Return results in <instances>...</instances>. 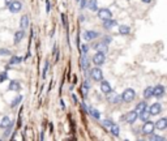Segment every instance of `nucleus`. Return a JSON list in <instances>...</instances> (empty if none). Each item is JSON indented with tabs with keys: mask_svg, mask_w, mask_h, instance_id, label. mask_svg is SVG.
Returning a JSON list of instances; mask_svg holds the SVG:
<instances>
[{
	"mask_svg": "<svg viewBox=\"0 0 167 141\" xmlns=\"http://www.w3.org/2000/svg\"><path fill=\"white\" fill-rule=\"evenodd\" d=\"M121 101L123 102H127V103H129V102H132L134 98H136V92L132 89V88H127L124 92L121 93Z\"/></svg>",
	"mask_w": 167,
	"mask_h": 141,
	"instance_id": "1",
	"label": "nucleus"
},
{
	"mask_svg": "<svg viewBox=\"0 0 167 141\" xmlns=\"http://www.w3.org/2000/svg\"><path fill=\"white\" fill-rule=\"evenodd\" d=\"M154 129H156V124H154V121L146 120V121H144V125H142V128H141V132H142V135L149 136V135H152V133H154Z\"/></svg>",
	"mask_w": 167,
	"mask_h": 141,
	"instance_id": "2",
	"label": "nucleus"
},
{
	"mask_svg": "<svg viewBox=\"0 0 167 141\" xmlns=\"http://www.w3.org/2000/svg\"><path fill=\"white\" fill-rule=\"evenodd\" d=\"M97 14H98V18H101L102 21L112 17V13H111V11L109 9V8H98Z\"/></svg>",
	"mask_w": 167,
	"mask_h": 141,
	"instance_id": "3",
	"label": "nucleus"
},
{
	"mask_svg": "<svg viewBox=\"0 0 167 141\" xmlns=\"http://www.w3.org/2000/svg\"><path fill=\"white\" fill-rule=\"evenodd\" d=\"M105 61H106V55L105 52H101V51H97V54L93 56V63L97 67H101L105 64Z\"/></svg>",
	"mask_w": 167,
	"mask_h": 141,
	"instance_id": "4",
	"label": "nucleus"
},
{
	"mask_svg": "<svg viewBox=\"0 0 167 141\" xmlns=\"http://www.w3.org/2000/svg\"><path fill=\"white\" fill-rule=\"evenodd\" d=\"M90 77L93 78L94 81L99 82L103 78V73H102V69L99 67H94V68L90 69Z\"/></svg>",
	"mask_w": 167,
	"mask_h": 141,
	"instance_id": "5",
	"label": "nucleus"
},
{
	"mask_svg": "<svg viewBox=\"0 0 167 141\" xmlns=\"http://www.w3.org/2000/svg\"><path fill=\"white\" fill-rule=\"evenodd\" d=\"M8 9H9L11 13H18L22 9V3L18 2V0H12L11 4L8 5Z\"/></svg>",
	"mask_w": 167,
	"mask_h": 141,
	"instance_id": "6",
	"label": "nucleus"
},
{
	"mask_svg": "<svg viewBox=\"0 0 167 141\" xmlns=\"http://www.w3.org/2000/svg\"><path fill=\"white\" fill-rule=\"evenodd\" d=\"M149 112L152 116H156V115H159L162 112V105L159 102H156V103H153L152 106L149 107Z\"/></svg>",
	"mask_w": 167,
	"mask_h": 141,
	"instance_id": "7",
	"label": "nucleus"
},
{
	"mask_svg": "<svg viewBox=\"0 0 167 141\" xmlns=\"http://www.w3.org/2000/svg\"><path fill=\"white\" fill-rule=\"evenodd\" d=\"M98 37H99V33L98 31H94V30H86L85 33H84V39L87 42L94 41V39H97Z\"/></svg>",
	"mask_w": 167,
	"mask_h": 141,
	"instance_id": "8",
	"label": "nucleus"
},
{
	"mask_svg": "<svg viewBox=\"0 0 167 141\" xmlns=\"http://www.w3.org/2000/svg\"><path fill=\"white\" fill-rule=\"evenodd\" d=\"M124 119H125L127 123H129V124L136 123V120L138 119V112H136L134 110H133V111H129V112L124 116Z\"/></svg>",
	"mask_w": 167,
	"mask_h": 141,
	"instance_id": "9",
	"label": "nucleus"
},
{
	"mask_svg": "<svg viewBox=\"0 0 167 141\" xmlns=\"http://www.w3.org/2000/svg\"><path fill=\"white\" fill-rule=\"evenodd\" d=\"M99 82H101V92L102 93H105V94H111V93H112V88H111L109 81H106V80H103V78H102Z\"/></svg>",
	"mask_w": 167,
	"mask_h": 141,
	"instance_id": "10",
	"label": "nucleus"
},
{
	"mask_svg": "<svg viewBox=\"0 0 167 141\" xmlns=\"http://www.w3.org/2000/svg\"><path fill=\"white\" fill-rule=\"evenodd\" d=\"M165 93H166V89H165V86H162V85H157L156 88H153V97L162 98L165 96Z\"/></svg>",
	"mask_w": 167,
	"mask_h": 141,
	"instance_id": "11",
	"label": "nucleus"
},
{
	"mask_svg": "<svg viewBox=\"0 0 167 141\" xmlns=\"http://www.w3.org/2000/svg\"><path fill=\"white\" fill-rule=\"evenodd\" d=\"M154 124H156L157 129L165 131V129H167V118H161V119H158L157 121H154Z\"/></svg>",
	"mask_w": 167,
	"mask_h": 141,
	"instance_id": "12",
	"label": "nucleus"
},
{
	"mask_svg": "<svg viewBox=\"0 0 167 141\" xmlns=\"http://www.w3.org/2000/svg\"><path fill=\"white\" fill-rule=\"evenodd\" d=\"M116 25H118V21L114 18H109V20H105V21H103V27H105L106 30L112 29V27H115Z\"/></svg>",
	"mask_w": 167,
	"mask_h": 141,
	"instance_id": "13",
	"label": "nucleus"
},
{
	"mask_svg": "<svg viewBox=\"0 0 167 141\" xmlns=\"http://www.w3.org/2000/svg\"><path fill=\"white\" fill-rule=\"evenodd\" d=\"M24 37H25V30H18V31H16L14 33V37H13V43L14 45H18L20 42L24 39Z\"/></svg>",
	"mask_w": 167,
	"mask_h": 141,
	"instance_id": "14",
	"label": "nucleus"
},
{
	"mask_svg": "<svg viewBox=\"0 0 167 141\" xmlns=\"http://www.w3.org/2000/svg\"><path fill=\"white\" fill-rule=\"evenodd\" d=\"M8 89H9L11 92H20V90H21V84L16 80H11Z\"/></svg>",
	"mask_w": 167,
	"mask_h": 141,
	"instance_id": "15",
	"label": "nucleus"
},
{
	"mask_svg": "<svg viewBox=\"0 0 167 141\" xmlns=\"http://www.w3.org/2000/svg\"><path fill=\"white\" fill-rule=\"evenodd\" d=\"M94 49L97 51H101V52H106L107 49H109V45H106L105 42H99V43H95L94 45Z\"/></svg>",
	"mask_w": 167,
	"mask_h": 141,
	"instance_id": "16",
	"label": "nucleus"
},
{
	"mask_svg": "<svg viewBox=\"0 0 167 141\" xmlns=\"http://www.w3.org/2000/svg\"><path fill=\"white\" fill-rule=\"evenodd\" d=\"M20 26H21V29L22 30H25L27 29V26H29V17L25 14V16H22L21 20H20Z\"/></svg>",
	"mask_w": 167,
	"mask_h": 141,
	"instance_id": "17",
	"label": "nucleus"
},
{
	"mask_svg": "<svg viewBox=\"0 0 167 141\" xmlns=\"http://www.w3.org/2000/svg\"><path fill=\"white\" fill-rule=\"evenodd\" d=\"M150 112H149V110L148 108H145L144 111H141L140 114H138V118H140V119L142 120V121H146V120H149L150 119Z\"/></svg>",
	"mask_w": 167,
	"mask_h": 141,
	"instance_id": "18",
	"label": "nucleus"
},
{
	"mask_svg": "<svg viewBox=\"0 0 167 141\" xmlns=\"http://www.w3.org/2000/svg\"><path fill=\"white\" fill-rule=\"evenodd\" d=\"M86 7L89 8L90 11H93V12H97L98 11V2L97 0H89L86 4Z\"/></svg>",
	"mask_w": 167,
	"mask_h": 141,
	"instance_id": "19",
	"label": "nucleus"
},
{
	"mask_svg": "<svg viewBox=\"0 0 167 141\" xmlns=\"http://www.w3.org/2000/svg\"><path fill=\"white\" fill-rule=\"evenodd\" d=\"M109 129H110V133H111L112 136H115V137L119 136V132H120V128H119V125H118V124L112 123V124H111V127H110Z\"/></svg>",
	"mask_w": 167,
	"mask_h": 141,
	"instance_id": "20",
	"label": "nucleus"
},
{
	"mask_svg": "<svg viewBox=\"0 0 167 141\" xmlns=\"http://www.w3.org/2000/svg\"><path fill=\"white\" fill-rule=\"evenodd\" d=\"M129 33H131V27L128 25H120V26H119V34L128 35Z\"/></svg>",
	"mask_w": 167,
	"mask_h": 141,
	"instance_id": "21",
	"label": "nucleus"
},
{
	"mask_svg": "<svg viewBox=\"0 0 167 141\" xmlns=\"http://www.w3.org/2000/svg\"><path fill=\"white\" fill-rule=\"evenodd\" d=\"M145 108H148V103H146V102H140V103L136 105V108H134V111L140 114L141 111H144Z\"/></svg>",
	"mask_w": 167,
	"mask_h": 141,
	"instance_id": "22",
	"label": "nucleus"
},
{
	"mask_svg": "<svg viewBox=\"0 0 167 141\" xmlns=\"http://www.w3.org/2000/svg\"><path fill=\"white\" fill-rule=\"evenodd\" d=\"M153 97V86H148V88H145L144 90V98L145 99H149V98Z\"/></svg>",
	"mask_w": 167,
	"mask_h": 141,
	"instance_id": "23",
	"label": "nucleus"
},
{
	"mask_svg": "<svg viewBox=\"0 0 167 141\" xmlns=\"http://www.w3.org/2000/svg\"><path fill=\"white\" fill-rule=\"evenodd\" d=\"M87 111L90 112V115L93 116V118H95V119H99V118H101V114H99V111L97 108H93V107H90L89 110H87Z\"/></svg>",
	"mask_w": 167,
	"mask_h": 141,
	"instance_id": "24",
	"label": "nucleus"
},
{
	"mask_svg": "<svg viewBox=\"0 0 167 141\" xmlns=\"http://www.w3.org/2000/svg\"><path fill=\"white\" fill-rule=\"evenodd\" d=\"M13 125H14V121H9V124L5 127V132H4V137H5V139L9 136V133L12 131V128H13Z\"/></svg>",
	"mask_w": 167,
	"mask_h": 141,
	"instance_id": "25",
	"label": "nucleus"
},
{
	"mask_svg": "<svg viewBox=\"0 0 167 141\" xmlns=\"http://www.w3.org/2000/svg\"><path fill=\"white\" fill-rule=\"evenodd\" d=\"M22 61V58L21 56H12L11 60H9V64L11 65H14V64H18V63Z\"/></svg>",
	"mask_w": 167,
	"mask_h": 141,
	"instance_id": "26",
	"label": "nucleus"
},
{
	"mask_svg": "<svg viewBox=\"0 0 167 141\" xmlns=\"http://www.w3.org/2000/svg\"><path fill=\"white\" fill-rule=\"evenodd\" d=\"M87 92H89V82H85V84L82 85V88H81V94L84 97H86L87 96Z\"/></svg>",
	"mask_w": 167,
	"mask_h": 141,
	"instance_id": "27",
	"label": "nucleus"
},
{
	"mask_svg": "<svg viewBox=\"0 0 167 141\" xmlns=\"http://www.w3.org/2000/svg\"><path fill=\"white\" fill-rule=\"evenodd\" d=\"M21 101H22V96H18L17 98H14V99L12 101V103H11V107H12V108H14L16 106H18V105H20V102H21Z\"/></svg>",
	"mask_w": 167,
	"mask_h": 141,
	"instance_id": "28",
	"label": "nucleus"
},
{
	"mask_svg": "<svg viewBox=\"0 0 167 141\" xmlns=\"http://www.w3.org/2000/svg\"><path fill=\"white\" fill-rule=\"evenodd\" d=\"M81 68L84 70H86L87 68H89V61H87L86 58H81Z\"/></svg>",
	"mask_w": 167,
	"mask_h": 141,
	"instance_id": "29",
	"label": "nucleus"
},
{
	"mask_svg": "<svg viewBox=\"0 0 167 141\" xmlns=\"http://www.w3.org/2000/svg\"><path fill=\"white\" fill-rule=\"evenodd\" d=\"M49 67H50V61L46 60L45 61V67H43V72H42V77L43 78H46V76H47V70H49Z\"/></svg>",
	"mask_w": 167,
	"mask_h": 141,
	"instance_id": "30",
	"label": "nucleus"
},
{
	"mask_svg": "<svg viewBox=\"0 0 167 141\" xmlns=\"http://www.w3.org/2000/svg\"><path fill=\"white\" fill-rule=\"evenodd\" d=\"M9 121H11L9 118H8V116H4L3 119H2V123H0V128H5L7 125L9 124Z\"/></svg>",
	"mask_w": 167,
	"mask_h": 141,
	"instance_id": "31",
	"label": "nucleus"
},
{
	"mask_svg": "<svg viewBox=\"0 0 167 141\" xmlns=\"http://www.w3.org/2000/svg\"><path fill=\"white\" fill-rule=\"evenodd\" d=\"M149 136H150V140H153V141H162V140H165V137L154 135V133H152V135H149Z\"/></svg>",
	"mask_w": 167,
	"mask_h": 141,
	"instance_id": "32",
	"label": "nucleus"
},
{
	"mask_svg": "<svg viewBox=\"0 0 167 141\" xmlns=\"http://www.w3.org/2000/svg\"><path fill=\"white\" fill-rule=\"evenodd\" d=\"M110 101H111V103H119V102L121 101V97L120 96H114V97L110 98Z\"/></svg>",
	"mask_w": 167,
	"mask_h": 141,
	"instance_id": "33",
	"label": "nucleus"
},
{
	"mask_svg": "<svg viewBox=\"0 0 167 141\" xmlns=\"http://www.w3.org/2000/svg\"><path fill=\"white\" fill-rule=\"evenodd\" d=\"M5 80H8V73H7V70H5V72H2V73H0V82H4Z\"/></svg>",
	"mask_w": 167,
	"mask_h": 141,
	"instance_id": "34",
	"label": "nucleus"
},
{
	"mask_svg": "<svg viewBox=\"0 0 167 141\" xmlns=\"http://www.w3.org/2000/svg\"><path fill=\"white\" fill-rule=\"evenodd\" d=\"M102 124H103V127H105V128H110L111 124H112V121H111L110 119H106V120L102 121Z\"/></svg>",
	"mask_w": 167,
	"mask_h": 141,
	"instance_id": "35",
	"label": "nucleus"
},
{
	"mask_svg": "<svg viewBox=\"0 0 167 141\" xmlns=\"http://www.w3.org/2000/svg\"><path fill=\"white\" fill-rule=\"evenodd\" d=\"M61 22H63V25H64L65 29H68V24H67V16L64 13H61Z\"/></svg>",
	"mask_w": 167,
	"mask_h": 141,
	"instance_id": "36",
	"label": "nucleus"
},
{
	"mask_svg": "<svg viewBox=\"0 0 167 141\" xmlns=\"http://www.w3.org/2000/svg\"><path fill=\"white\" fill-rule=\"evenodd\" d=\"M111 41H112V37H110V35H106V37L103 38L102 42H105L106 45H109V43H111Z\"/></svg>",
	"mask_w": 167,
	"mask_h": 141,
	"instance_id": "37",
	"label": "nucleus"
},
{
	"mask_svg": "<svg viewBox=\"0 0 167 141\" xmlns=\"http://www.w3.org/2000/svg\"><path fill=\"white\" fill-rule=\"evenodd\" d=\"M0 55H8V56H9L11 51L9 50H5V49H2V50H0Z\"/></svg>",
	"mask_w": 167,
	"mask_h": 141,
	"instance_id": "38",
	"label": "nucleus"
},
{
	"mask_svg": "<svg viewBox=\"0 0 167 141\" xmlns=\"http://www.w3.org/2000/svg\"><path fill=\"white\" fill-rule=\"evenodd\" d=\"M51 11V4H50V0H46V12L47 13H50Z\"/></svg>",
	"mask_w": 167,
	"mask_h": 141,
	"instance_id": "39",
	"label": "nucleus"
},
{
	"mask_svg": "<svg viewBox=\"0 0 167 141\" xmlns=\"http://www.w3.org/2000/svg\"><path fill=\"white\" fill-rule=\"evenodd\" d=\"M87 49H89V47H87L86 45H82V46H81V52H82V54H86L87 51H89Z\"/></svg>",
	"mask_w": 167,
	"mask_h": 141,
	"instance_id": "40",
	"label": "nucleus"
},
{
	"mask_svg": "<svg viewBox=\"0 0 167 141\" xmlns=\"http://www.w3.org/2000/svg\"><path fill=\"white\" fill-rule=\"evenodd\" d=\"M80 3H81V8H82V9L86 7V4H87L86 0H80Z\"/></svg>",
	"mask_w": 167,
	"mask_h": 141,
	"instance_id": "41",
	"label": "nucleus"
},
{
	"mask_svg": "<svg viewBox=\"0 0 167 141\" xmlns=\"http://www.w3.org/2000/svg\"><path fill=\"white\" fill-rule=\"evenodd\" d=\"M72 99H73V103H78V101H77V97L76 96H74V94H72Z\"/></svg>",
	"mask_w": 167,
	"mask_h": 141,
	"instance_id": "42",
	"label": "nucleus"
},
{
	"mask_svg": "<svg viewBox=\"0 0 167 141\" xmlns=\"http://www.w3.org/2000/svg\"><path fill=\"white\" fill-rule=\"evenodd\" d=\"M82 110H84V112H87V107H86V106H85V103H82Z\"/></svg>",
	"mask_w": 167,
	"mask_h": 141,
	"instance_id": "43",
	"label": "nucleus"
},
{
	"mask_svg": "<svg viewBox=\"0 0 167 141\" xmlns=\"http://www.w3.org/2000/svg\"><path fill=\"white\" fill-rule=\"evenodd\" d=\"M43 133H45V132H41V137H39V139H41V140H45V135H43Z\"/></svg>",
	"mask_w": 167,
	"mask_h": 141,
	"instance_id": "44",
	"label": "nucleus"
},
{
	"mask_svg": "<svg viewBox=\"0 0 167 141\" xmlns=\"http://www.w3.org/2000/svg\"><path fill=\"white\" fill-rule=\"evenodd\" d=\"M141 2L142 3H146V4H150V3H152V0H141Z\"/></svg>",
	"mask_w": 167,
	"mask_h": 141,
	"instance_id": "45",
	"label": "nucleus"
},
{
	"mask_svg": "<svg viewBox=\"0 0 167 141\" xmlns=\"http://www.w3.org/2000/svg\"><path fill=\"white\" fill-rule=\"evenodd\" d=\"M4 2H5V5L8 7V5H9V4H11V2H12V0H4Z\"/></svg>",
	"mask_w": 167,
	"mask_h": 141,
	"instance_id": "46",
	"label": "nucleus"
},
{
	"mask_svg": "<svg viewBox=\"0 0 167 141\" xmlns=\"http://www.w3.org/2000/svg\"><path fill=\"white\" fill-rule=\"evenodd\" d=\"M60 106L63 108H65V105H64V101H60Z\"/></svg>",
	"mask_w": 167,
	"mask_h": 141,
	"instance_id": "47",
	"label": "nucleus"
},
{
	"mask_svg": "<svg viewBox=\"0 0 167 141\" xmlns=\"http://www.w3.org/2000/svg\"><path fill=\"white\" fill-rule=\"evenodd\" d=\"M80 21H85V16H80Z\"/></svg>",
	"mask_w": 167,
	"mask_h": 141,
	"instance_id": "48",
	"label": "nucleus"
},
{
	"mask_svg": "<svg viewBox=\"0 0 167 141\" xmlns=\"http://www.w3.org/2000/svg\"><path fill=\"white\" fill-rule=\"evenodd\" d=\"M76 2H80V0H76Z\"/></svg>",
	"mask_w": 167,
	"mask_h": 141,
	"instance_id": "49",
	"label": "nucleus"
}]
</instances>
